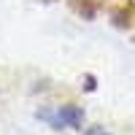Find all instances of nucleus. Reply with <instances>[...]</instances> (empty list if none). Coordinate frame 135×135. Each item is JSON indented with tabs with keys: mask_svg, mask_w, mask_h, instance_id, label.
I'll use <instances>...</instances> for the list:
<instances>
[{
	"mask_svg": "<svg viewBox=\"0 0 135 135\" xmlns=\"http://www.w3.org/2000/svg\"><path fill=\"white\" fill-rule=\"evenodd\" d=\"M43 119H46L54 130H68V127L81 124L84 114L78 108H73V105H62V108H54V114H43Z\"/></svg>",
	"mask_w": 135,
	"mask_h": 135,
	"instance_id": "f257e3e1",
	"label": "nucleus"
},
{
	"mask_svg": "<svg viewBox=\"0 0 135 135\" xmlns=\"http://www.w3.org/2000/svg\"><path fill=\"white\" fill-rule=\"evenodd\" d=\"M84 135H111L108 130H103V127H92V130H86Z\"/></svg>",
	"mask_w": 135,
	"mask_h": 135,
	"instance_id": "f03ea898",
	"label": "nucleus"
}]
</instances>
